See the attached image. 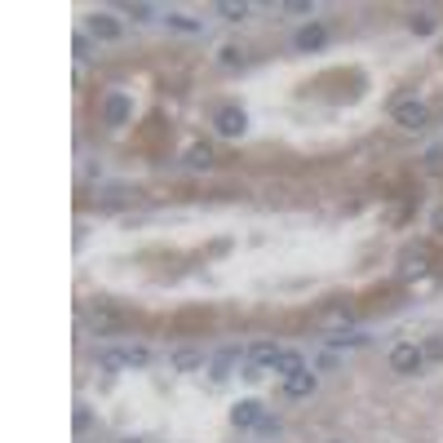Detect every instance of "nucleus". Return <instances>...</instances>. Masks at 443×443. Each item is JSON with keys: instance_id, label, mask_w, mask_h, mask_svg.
I'll return each mask as SVG.
<instances>
[{"instance_id": "obj_11", "label": "nucleus", "mask_w": 443, "mask_h": 443, "mask_svg": "<svg viewBox=\"0 0 443 443\" xmlns=\"http://www.w3.org/2000/svg\"><path fill=\"white\" fill-rule=\"evenodd\" d=\"M116 359H120V368H146V364H151V350H146V346H120Z\"/></svg>"}, {"instance_id": "obj_20", "label": "nucleus", "mask_w": 443, "mask_h": 443, "mask_svg": "<svg viewBox=\"0 0 443 443\" xmlns=\"http://www.w3.org/2000/svg\"><path fill=\"white\" fill-rule=\"evenodd\" d=\"M421 355H425V359H443V337H430V341L421 346Z\"/></svg>"}, {"instance_id": "obj_16", "label": "nucleus", "mask_w": 443, "mask_h": 443, "mask_svg": "<svg viewBox=\"0 0 443 443\" xmlns=\"http://www.w3.org/2000/svg\"><path fill=\"white\" fill-rule=\"evenodd\" d=\"M218 13H222L226 23H240V18H249V5H244V0H222Z\"/></svg>"}, {"instance_id": "obj_7", "label": "nucleus", "mask_w": 443, "mask_h": 443, "mask_svg": "<svg viewBox=\"0 0 443 443\" xmlns=\"http://www.w3.org/2000/svg\"><path fill=\"white\" fill-rule=\"evenodd\" d=\"M129 116H134V102H129L124 93L102 98V124H129Z\"/></svg>"}, {"instance_id": "obj_19", "label": "nucleus", "mask_w": 443, "mask_h": 443, "mask_svg": "<svg viewBox=\"0 0 443 443\" xmlns=\"http://www.w3.org/2000/svg\"><path fill=\"white\" fill-rule=\"evenodd\" d=\"M129 18H134V23H151V18H155V9L146 5V0H138V5H129Z\"/></svg>"}, {"instance_id": "obj_1", "label": "nucleus", "mask_w": 443, "mask_h": 443, "mask_svg": "<svg viewBox=\"0 0 443 443\" xmlns=\"http://www.w3.org/2000/svg\"><path fill=\"white\" fill-rule=\"evenodd\" d=\"M421 364H425V355H421L417 341H399V346L390 350V372H399V377L421 372Z\"/></svg>"}, {"instance_id": "obj_22", "label": "nucleus", "mask_w": 443, "mask_h": 443, "mask_svg": "<svg viewBox=\"0 0 443 443\" xmlns=\"http://www.w3.org/2000/svg\"><path fill=\"white\" fill-rule=\"evenodd\" d=\"M284 13H315V5H310V0H288Z\"/></svg>"}, {"instance_id": "obj_24", "label": "nucleus", "mask_w": 443, "mask_h": 443, "mask_svg": "<svg viewBox=\"0 0 443 443\" xmlns=\"http://www.w3.org/2000/svg\"><path fill=\"white\" fill-rule=\"evenodd\" d=\"M430 169L443 173V146H435V151H430Z\"/></svg>"}, {"instance_id": "obj_26", "label": "nucleus", "mask_w": 443, "mask_h": 443, "mask_svg": "<svg viewBox=\"0 0 443 443\" xmlns=\"http://www.w3.org/2000/svg\"><path fill=\"white\" fill-rule=\"evenodd\" d=\"M124 443H142V439H124Z\"/></svg>"}, {"instance_id": "obj_25", "label": "nucleus", "mask_w": 443, "mask_h": 443, "mask_svg": "<svg viewBox=\"0 0 443 443\" xmlns=\"http://www.w3.org/2000/svg\"><path fill=\"white\" fill-rule=\"evenodd\" d=\"M435 226H439V231H443V208H439V213H435Z\"/></svg>"}, {"instance_id": "obj_18", "label": "nucleus", "mask_w": 443, "mask_h": 443, "mask_svg": "<svg viewBox=\"0 0 443 443\" xmlns=\"http://www.w3.org/2000/svg\"><path fill=\"white\" fill-rule=\"evenodd\" d=\"M164 23H169L173 31H200V23H195V18H187V13H169Z\"/></svg>"}, {"instance_id": "obj_12", "label": "nucleus", "mask_w": 443, "mask_h": 443, "mask_svg": "<svg viewBox=\"0 0 443 443\" xmlns=\"http://www.w3.org/2000/svg\"><path fill=\"white\" fill-rule=\"evenodd\" d=\"M275 372H280V377H284V382H288V377H297V372H306V359H302L297 350H284L280 359H275Z\"/></svg>"}, {"instance_id": "obj_5", "label": "nucleus", "mask_w": 443, "mask_h": 443, "mask_svg": "<svg viewBox=\"0 0 443 443\" xmlns=\"http://www.w3.org/2000/svg\"><path fill=\"white\" fill-rule=\"evenodd\" d=\"M89 36H93V40H102V45H111V40H120V36H124V23L116 18V13L98 9L93 18H89Z\"/></svg>"}, {"instance_id": "obj_15", "label": "nucleus", "mask_w": 443, "mask_h": 443, "mask_svg": "<svg viewBox=\"0 0 443 443\" xmlns=\"http://www.w3.org/2000/svg\"><path fill=\"white\" fill-rule=\"evenodd\" d=\"M187 164H191V169H208V164H213V151H208L204 142H195V146H187Z\"/></svg>"}, {"instance_id": "obj_3", "label": "nucleus", "mask_w": 443, "mask_h": 443, "mask_svg": "<svg viewBox=\"0 0 443 443\" xmlns=\"http://www.w3.org/2000/svg\"><path fill=\"white\" fill-rule=\"evenodd\" d=\"M213 129H218L222 138H244L249 134V111L244 107H222L218 116H213Z\"/></svg>"}, {"instance_id": "obj_17", "label": "nucleus", "mask_w": 443, "mask_h": 443, "mask_svg": "<svg viewBox=\"0 0 443 443\" xmlns=\"http://www.w3.org/2000/svg\"><path fill=\"white\" fill-rule=\"evenodd\" d=\"M408 27H413V36H430V31H435V13H413V18H408Z\"/></svg>"}, {"instance_id": "obj_8", "label": "nucleus", "mask_w": 443, "mask_h": 443, "mask_svg": "<svg viewBox=\"0 0 443 443\" xmlns=\"http://www.w3.org/2000/svg\"><path fill=\"white\" fill-rule=\"evenodd\" d=\"M261 417H266V413H261L257 399H240L231 408V425H235V430H253V425H261Z\"/></svg>"}, {"instance_id": "obj_2", "label": "nucleus", "mask_w": 443, "mask_h": 443, "mask_svg": "<svg viewBox=\"0 0 443 443\" xmlns=\"http://www.w3.org/2000/svg\"><path fill=\"white\" fill-rule=\"evenodd\" d=\"M395 124L408 129V134H417V129L430 124V107L417 102V98H408V102H395Z\"/></svg>"}, {"instance_id": "obj_14", "label": "nucleus", "mask_w": 443, "mask_h": 443, "mask_svg": "<svg viewBox=\"0 0 443 443\" xmlns=\"http://www.w3.org/2000/svg\"><path fill=\"white\" fill-rule=\"evenodd\" d=\"M173 368L177 372H195V368H204V355L200 350H177L173 355Z\"/></svg>"}, {"instance_id": "obj_4", "label": "nucleus", "mask_w": 443, "mask_h": 443, "mask_svg": "<svg viewBox=\"0 0 443 443\" xmlns=\"http://www.w3.org/2000/svg\"><path fill=\"white\" fill-rule=\"evenodd\" d=\"M85 324L93 328L98 337H107V333H120V328H124V315H120V310H111V306H102V302H98V306H89V310H85Z\"/></svg>"}, {"instance_id": "obj_9", "label": "nucleus", "mask_w": 443, "mask_h": 443, "mask_svg": "<svg viewBox=\"0 0 443 443\" xmlns=\"http://www.w3.org/2000/svg\"><path fill=\"white\" fill-rule=\"evenodd\" d=\"M315 390H319V377L315 372H297V377H288V382H284V395L288 399H310V395H315Z\"/></svg>"}, {"instance_id": "obj_21", "label": "nucleus", "mask_w": 443, "mask_h": 443, "mask_svg": "<svg viewBox=\"0 0 443 443\" xmlns=\"http://www.w3.org/2000/svg\"><path fill=\"white\" fill-rule=\"evenodd\" d=\"M89 425H93V413H89V408H76V435H85Z\"/></svg>"}, {"instance_id": "obj_10", "label": "nucleus", "mask_w": 443, "mask_h": 443, "mask_svg": "<svg viewBox=\"0 0 443 443\" xmlns=\"http://www.w3.org/2000/svg\"><path fill=\"white\" fill-rule=\"evenodd\" d=\"M284 350L280 346H275V341H253V346H249V359H253V364H261V368H275V359H280Z\"/></svg>"}, {"instance_id": "obj_23", "label": "nucleus", "mask_w": 443, "mask_h": 443, "mask_svg": "<svg viewBox=\"0 0 443 443\" xmlns=\"http://www.w3.org/2000/svg\"><path fill=\"white\" fill-rule=\"evenodd\" d=\"M71 54H76V58H89V36H76V40H71Z\"/></svg>"}, {"instance_id": "obj_6", "label": "nucleus", "mask_w": 443, "mask_h": 443, "mask_svg": "<svg viewBox=\"0 0 443 443\" xmlns=\"http://www.w3.org/2000/svg\"><path fill=\"white\" fill-rule=\"evenodd\" d=\"M324 45H328V27H319V23H306L297 36H293V49H297V54H319Z\"/></svg>"}, {"instance_id": "obj_13", "label": "nucleus", "mask_w": 443, "mask_h": 443, "mask_svg": "<svg viewBox=\"0 0 443 443\" xmlns=\"http://www.w3.org/2000/svg\"><path fill=\"white\" fill-rule=\"evenodd\" d=\"M218 62H222L226 71H240V67H249V54H244L240 45H222L218 49Z\"/></svg>"}]
</instances>
